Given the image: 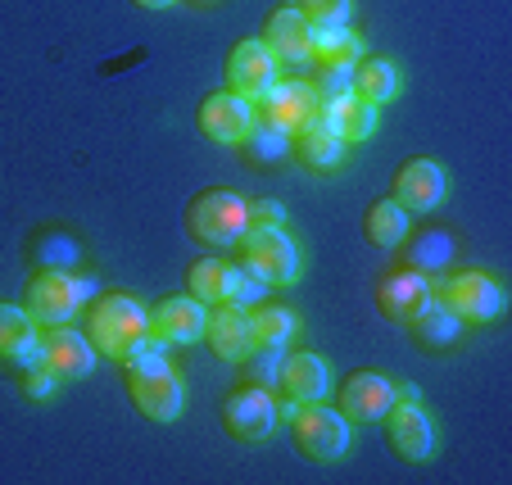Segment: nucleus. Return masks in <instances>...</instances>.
<instances>
[{"label": "nucleus", "mask_w": 512, "mask_h": 485, "mask_svg": "<svg viewBox=\"0 0 512 485\" xmlns=\"http://www.w3.org/2000/svg\"><path fill=\"white\" fill-rule=\"evenodd\" d=\"M449 250H454V245H449L445 232H422V236L413 241V250H408V259L417 263V272H422V268H445V263H449Z\"/></svg>", "instance_id": "obj_33"}, {"label": "nucleus", "mask_w": 512, "mask_h": 485, "mask_svg": "<svg viewBox=\"0 0 512 485\" xmlns=\"http://www.w3.org/2000/svg\"><path fill=\"white\" fill-rule=\"evenodd\" d=\"M445 191H449V177L435 159H413L395 177V204L404 214H431V209H440Z\"/></svg>", "instance_id": "obj_13"}, {"label": "nucleus", "mask_w": 512, "mask_h": 485, "mask_svg": "<svg viewBox=\"0 0 512 485\" xmlns=\"http://www.w3.org/2000/svg\"><path fill=\"white\" fill-rule=\"evenodd\" d=\"M204 318H209V304H200L195 295H173V300L155 304V313H150V340L155 345L204 340Z\"/></svg>", "instance_id": "obj_12"}, {"label": "nucleus", "mask_w": 512, "mask_h": 485, "mask_svg": "<svg viewBox=\"0 0 512 485\" xmlns=\"http://www.w3.org/2000/svg\"><path fill=\"white\" fill-rule=\"evenodd\" d=\"M191 295L200 304H227L232 295V263L227 259H195L191 263Z\"/></svg>", "instance_id": "obj_27"}, {"label": "nucleus", "mask_w": 512, "mask_h": 485, "mask_svg": "<svg viewBox=\"0 0 512 485\" xmlns=\"http://www.w3.org/2000/svg\"><path fill=\"white\" fill-rule=\"evenodd\" d=\"M204 340L218 359H241L250 350V313L241 304H213V313L204 318Z\"/></svg>", "instance_id": "obj_20"}, {"label": "nucleus", "mask_w": 512, "mask_h": 485, "mask_svg": "<svg viewBox=\"0 0 512 485\" xmlns=\"http://www.w3.org/2000/svg\"><path fill=\"white\" fill-rule=\"evenodd\" d=\"M399 399V390L390 386L381 372H349L345 386H340V413L354 422H381L386 408Z\"/></svg>", "instance_id": "obj_15"}, {"label": "nucleus", "mask_w": 512, "mask_h": 485, "mask_svg": "<svg viewBox=\"0 0 512 485\" xmlns=\"http://www.w3.org/2000/svg\"><path fill=\"white\" fill-rule=\"evenodd\" d=\"M254 118L277 127V132H286V136H300V132H309V127L322 123V100H318V91H313V82H304V78L281 82L277 78L268 91H263L259 105H254Z\"/></svg>", "instance_id": "obj_3"}, {"label": "nucleus", "mask_w": 512, "mask_h": 485, "mask_svg": "<svg viewBox=\"0 0 512 485\" xmlns=\"http://www.w3.org/2000/svg\"><path fill=\"white\" fill-rule=\"evenodd\" d=\"M186 227H191L195 241L213 245V250H227V245H236L245 236L250 209H245V200L236 191H204V195H195Z\"/></svg>", "instance_id": "obj_4"}, {"label": "nucleus", "mask_w": 512, "mask_h": 485, "mask_svg": "<svg viewBox=\"0 0 512 485\" xmlns=\"http://www.w3.org/2000/svg\"><path fill=\"white\" fill-rule=\"evenodd\" d=\"M309 37H313V23L304 19L295 5H281V10L268 19V28H263L259 41L272 50L277 64H309Z\"/></svg>", "instance_id": "obj_18"}, {"label": "nucleus", "mask_w": 512, "mask_h": 485, "mask_svg": "<svg viewBox=\"0 0 512 485\" xmlns=\"http://www.w3.org/2000/svg\"><path fill=\"white\" fill-rule=\"evenodd\" d=\"M245 209H250V227H281V218H286V209L277 200H254Z\"/></svg>", "instance_id": "obj_36"}, {"label": "nucleus", "mask_w": 512, "mask_h": 485, "mask_svg": "<svg viewBox=\"0 0 512 485\" xmlns=\"http://www.w3.org/2000/svg\"><path fill=\"white\" fill-rule=\"evenodd\" d=\"M277 390L290 404H318L331 390V372L318 354H281V377Z\"/></svg>", "instance_id": "obj_17"}, {"label": "nucleus", "mask_w": 512, "mask_h": 485, "mask_svg": "<svg viewBox=\"0 0 512 485\" xmlns=\"http://www.w3.org/2000/svg\"><path fill=\"white\" fill-rule=\"evenodd\" d=\"M322 127L336 132L345 146L368 141V136L377 132V105H368V100H358V96H340V100H331V105H322Z\"/></svg>", "instance_id": "obj_21"}, {"label": "nucleus", "mask_w": 512, "mask_h": 485, "mask_svg": "<svg viewBox=\"0 0 512 485\" xmlns=\"http://www.w3.org/2000/svg\"><path fill=\"white\" fill-rule=\"evenodd\" d=\"M241 245H245V263H250L259 277H268V286L300 282V272H304L300 245L290 241L281 227H245Z\"/></svg>", "instance_id": "obj_6"}, {"label": "nucleus", "mask_w": 512, "mask_h": 485, "mask_svg": "<svg viewBox=\"0 0 512 485\" xmlns=\"http://www.w3.org/2000/svg\"><path fill=\"white\" fill-rule=\"evenodd\" d=\"M431 291H445V304L463 322H490L503 313V291L490 272H458L454 282H431Z\"/></svg>", "instance_id": "obj_8"}, {"label": "nucleus", "mask_w": 512, "mask_h": 485, "mask_svg": "<svg viewBox=\"0 0 512 485\" xmlns=\"http://www.w3.org/2000/svg\"><path fill=\"white\" fill-rule=\"evenodd\" d=\"M290 427H295V445L309 458H318V463H336L349 449V418L340 408H327L322 399L295 408V413H290Z\"/></svg>", "instance_id": "obj_5"}, {"label": "nucleus", "mask_w": 512, "mask_h": 485, "mask_svg": "<svg viewBox=\"0 0 512 485\" xmlns=\"http://www.w3.org/2000/svg\"><path fill=\"white\" fill-rule=\"evenodd\" d=\"M377 304H381V313H386L390 322H413L422 309H431L435 304V291H431V282H426L422 272H395V277H386L381 282V291H377Z\"/></svg>", "instance_id": "obj_19"}, {"label": "nucleus", "mask_w": 512, "mask_h": 485, "mask_svg": "<svg viewBox=\"0 0 512 485\" xmlns=\"http://www.w3.org/2000/svg\"><path fill=\"white\" fill-rule=\"evenodd\" d=\"M290 146H295L300 164L313 168V173H331V168H340V159H345V141H340L336 132H327L322 123L300 136H290Z\"/></svg>", "instance_id": "obj_25"}, {"label": "nucleus", "mask_w": 512, "mask_h": 485, "mask_svg": "<svg viewBox=\"0 0 512 485\" xmlns=\"http://www.w3.org/2000/svg\"><path fill=\"white\" fill-rule=\"evenodd\" d=\"M300 331V318L281 304H259L250 313V350H281L290 336Z\"/></svg>", "instance_id": "obj_24"}, {"label": "nucleus", "mask_w": 512, "mask_h": 485, "mask_svg": "<svg viewBox=\"0 0 512 485\" xmlns=\"http://www.w3.org/2000/svg\"><path fill=\"white\" fill-rule=\"evenodd\" d=\"M82 300H87V295H82V282L68 277V272H59V268L37 272L28 282V291H23V309H28V318L37 322V327L73 322V313H78Z\"/></svg>", "instance_id": "obj_7"}, {"label": "nucleus", "mask_w": 512, "mask_h": 485, "mask_svg": "<svg viewBox=\"0 0 512 485\" xmlns=\"http://www.w3.org/2000/svg\"><path fill=\"white\" fill-rule=\"evenodd\" d=\"M141 10H168V5H177V0H136Z\"/></svg>", "instance_id": "obj_38"}, {"label": "nucleus", "mask_w": 512, "mask_h": 485, "mask_svg": "<svg viewBox=\"0 0 512 485\" xmlns=\"http://www.w3.org/2000/svg\"><path fill=\"white\" fill-rule=\"evenodd\" d=\"M127 395L141 408V418H150V422H173L186 404L182 377H177L173 363H168L155 345H145L141 354L127 359Z\"/></svg>", "instance_id": "obj_2"}, {"label": "nucleus", "mask_w": 512, "mask_h": 485, "mask_svg": "<svg viewBox=\"0 0 512 485\" xmlns=\"http://www.w3.org/2000/svg\"><path fill=\"white\" fill-rule=\"evenodd\" d=\"M254 127V105L236 91H213L200 105V132L218 146H241Z\"/></svg>", "instance_id": "obj_11"}, {"label": "nucleus", "mask_w": 512, "mask_h": 485, "mask_svg": "<svg viewBox=\"0 0 512 485\" xmlns=\"http://www.w3.org/2000/svg\"><path fill=\"white\" fill-rule=\"evenodd\" d=\"M245 146H250V159H259V164H277V159H281V155H286V150H290V136L254 118L250 136H245Z\"/></svg>", "instance_id": "obj_30"}, {"label": "nucleus", "mask_w": 512, "mask_h": 485, "mask_svg": "<svg viewBox=\"0 0 512 485\" xmlns=\"http://www.w3.org/2000/svg\"><path fill=\"white\" fill-rule=\"evenodd\" d=\"M386 436H390V449H395L399 458H408V463H422L435 449L431 418H426L417 404H408V399H395V404L386 408Z\"/></svg>", "instance_id": "obj_14"}, {"label": "nucleus", "mask_w": 512, "mask_h": 485, "mask_svg": "<svg viewBox=\"0 0 512 485\" xmlns=\"http://www.w3.org/2000/svg\"><path fill=\"white\" fill-rule=\"evenodd\" d=\"M349 78H354V96L368 100V105H386L399 91V68L390 59H358L349 68Z\"/></svg>", "instance_id": "obj_23"}, {"label": "nucleus", "mask_w": 512, "mask_h": 485, "mask_svg": "<svg viewBox=\"0 0 512 485\" xmlns=\"http://www.w3.org/2000/svg\"><path fill=\"white\" fill-rule=\"evenodd\" d=\"M204 5H209V0H204Z\"/></svg>", "instance_id": "obj_40"}, {"label": "nucleus", "mask_w": 512, "mask_h": 485, "mask_svg": "<svg viewBox=\"0 0 512 485\" xmlns=\"http://www.w3.org/2000/svg\"><path fill=\"white\" fill-rule=\"evenodd\" d=\"M241 359H245L241 372H245V381H250V386H263V390L277 386V377H281V350H245Z\"/></svg>", "instance_id": "obj_32"}, {"label": "nucleus", "mask_w": 512, "mask_h": 485, "mask_svg": "<svg viewBox=\"0 0 512 485\" xmlns=\"http://www.w3.org/2000/svg\"><path fill=\"white\" fill-rule=\"evenodd\" d=\"M28 345H37V322L28 318V309L19 304H0V354L19 359Z\"/></svg>", "instance_id": "obj_29"}, {"label": "nucleus", "mask_w": 512, "mask_h": 485, "mask_svg": "<svg viewBox=\"0 0 512 485\" xmlns=\"http://www.w3.org/2000/svg\"><path fill=\"white\" fill-rule=\"evenodd\" d=\"M281 5H300V0H281Z\"/></svg>", "instance_id": "obj_39"}, {"label": "nucleus", "mask_w": 512, "mask_h": 485, "mask_svg": "<svg viewBox=\"0 0 512 485\" xmlns=\"http://www.w3.org/2000/svg\"><path fill=\"white\" fill-rule=\"evenodd\" d=\"M263 295H268V277H259V272L250 268V263H232V295H227V304H241V309H250V304H259Z\"/></svg>", "instance_id": "obj_31"}, {"label": "nucleus", "mask_w": 512, "mask_h": 485, "mask_svg": "<svg viewBox=\"0 0 512 485\" xmlns=\"http://www.w3.org/2000/svg\"><path fill=\"white\" fill-rule=\"evenodd\" d=\"M87 340L96 345V354L127 363L145 345H155L150 340V313L132 295H105V300H96V309L87 318Z\"/></svg>", "instance_id": "obj_1"}, {"label": "nucleus", "mask_w": 512, "mask_h": 485, "mask_svg": "<svg viewBox=\"0 0 512 485\" xmlns=\"http://www.w3.org/2000/svg\"><path fill=\"white\" fill-rule=\"evenodd\" d=\"M313 91H318L322 105H331L340 96H354V78H349V68H322L318 78H313Z\"/></svg>", "instance_id": "obj_35"}, {"label": "nucleus", "mask_w": 512, "mask_h": 485, "mask_svg": "<svg viewBox=\"0 0 512 485\" xmlns=\"http://www.w3.org/2000/svg\"><path fill=\"white\" fill-rule=\"evenodd\" d=\"M23 390H28V399H46L50 390H55V372L41 363V368H32L28 372V381H23Z\"/></svg>", "instance_id": "obj_37"}, {"label": "nucleus", "mask_w": 512, "mask_h": 485, "mask_svg": "<svg viewBox=\"0 0 512 485\" xmlns=\"http://www.w3.org/2000/svg\"><path fill=\"white\" fill-rule=\"evenodd\" d=\"M223 422L236 440L259 445V440H268L272 427H277V399H272V390H263V386H245L227 399Z\"/></svg>", "instance_id": "obj_9"}, {"label": "nucleus", "mask_w": 512, "mask_h": 485, "mask_svg": "<svg viewBox=\"0 0 512 485\" xmlns=\"http://www.w3.org/2000/svg\"><path fill=\"white\" fill-rule=\"evenodd\" d=\"M408 327H413L417 340H422V345H431V350H445V345H454V340L463 336V318H458L449 304H440V300H435L431 309L417 313Z\"/></svg>", "instance_id": "obj_26"}, {"label": "nucleus", "mask_w": 512, "mask_h": 485, "mask_svg": "<svg viewBox=\"0 0 512 485\" xmlns=\"http://www.w3.org/2000/svg\"><path fill=\"white\" fill-rule=\"evenodd\" d=\"M277 59H272V50L263 46L259 37L241 41V46L232 50V59H227V91H236V96H245L250 105H259L263 91L277 82Z\"/></svg>", "instance_id": "obj_10"}, {"label": "nucleus", "mask_w": 512, "mask_h": 485, "mask_svg": "<svg viewBox=\"0 0 512 485\" xmlns=\"http://www.w3.org/2000/svg\"><path fill=\"white\" fill-rule=\"evenodd\" d=\"M309 59H318L322 68H354L363 59V41L345 23H322L309 37Z\"/></svg>", "instance_id": "obj_22"}, {"label": "nucleus", "mask_w": 512, "mask_h": 485, "mask_svg": "<svg viewBox=\"0 0 512 485\" xmlns=\"http://www.w3.org/2000/svg\"><path fill=\"white\" fill-rule=\"evenodd\" d=\"M295 10H300L304 19L313 23V28H322V23H349L354 0H300Z\"/></svg>", "instance_id": "obj_34"}, {"label": "nucleus", "mask_w": 512, "mask_h": 485, "mask_svg": "<svg viewBox=\"0 0 512 485\" xmlns=\"http://www.w3.org/2000/svg\"><path fill=\"white\" fill-rule=\"evenodd\" d=\"M363 232H368L372 245H381V250H395V245H404L408 236V214L399 209L395 200H381L368 209V223H363Z\"/></svg>", "instance_id": "obj_28"}, {"label": "nucleus", "mask_w": 512, "mask_h": 485, "mask_svg": "<svg viewBox=\"0 0 512 485\" xmlns=\"http://www.w3.org/2000/svg\"><path fill=\"white\" fill-rule=\"evenodd\" d=\"M41 359L55 377H87L96 368V345L87 340V331H73L68 322H59L41 336Z\"/></svg>", "instance_id": "obj_16"}]
</instances>
